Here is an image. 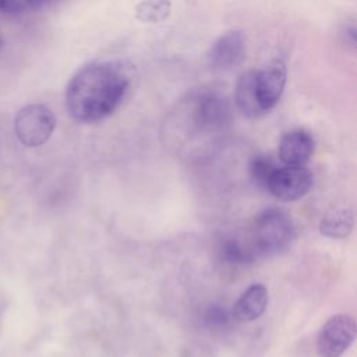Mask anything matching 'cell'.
I'll use <instances>...</instances> for the list:
<instances>
[{
  "label": "cell",
  "mask_w": 357,
  "mask_h": 357,
  "mask_svg": "<svg viewBox=\"0 0 357 357\" xmlns=\"http://www.w3.org/2000/svg\"><path fill=\"white\" fill-rule=\"evenodd\" d=\"M134 66L124 60L82 66L66 88V107L79 123H96L110 116L131 91Z\"/></svg>",
  "instance_id": "1"
},
{
  "label": "cell",
  "mask_w": 357,
  "mask_h": 357,
  "mask_svg": "<svg viewBox=\"0 0 357 357\" xmlns=\"http://www.w3.org/2000/svg\"><path fill=\"white\" fill-rule=\"evenodd\" d=\"M294 236V225L287 213L273 208L265 209L252 220L248 248L254 257L275 255L284 251Z\"/></svg>",
  "instance_id": "2"
},
{
  "label": "cell",
  "mask_w": 357,
  "mask_h": 357,
  "mask_svg": "<svg viewBox=\"0 0 357 357\" xmlns=\"http://www.w3.org/2000/svg\"><path fill=\"white\" fill-rule=\"evenodd\" d=\"M192 126L204 132L225 128L231 120V107L226 96L213 89H199L184 100Z\"/></svg>",
  "instance_id": "3"
},
{
  "label": "cell",
  "mask_w": 357,
  "mask_h": 357,
  "mask_svg": "<svg viewBox=\"0 0 357 357\" xmlns=\"http://www.w3.org/2000/svg\"><path fill=\"white\" fill-rule=\"evenodd\" d=\"M56 128L53 112L40 103H29L18 110L14 119L15 135L29 148L40 146L52 137Z\"/></svg>",
  "instance_id": "4"
},
{
  "label": "cell",
  "mask_w": 357,
  "mask_h": 357,
  "mask_svg": "<svg viewBox=\"0 0 357 357\" xmlns=\"http://www.w3.org/2000/svg\"><path fill=\"white\" fill-rule=\"evenodd\" d=\"M356 337V322L351 315L336 314L321 328L317 337L319 357H340Z\"/></svg>",
  "instance_id": "5"
},
{
  "label": "cell",
  "mask_w": 357,
  "mask_h": 357,
  "mask_svg": "<svg viewBox=\"0 0 357 357\" xmlns=\"http://www.w3.org/2000/svg\"><path fill=\"white\" fill-rule=\"evenodd\" d=\"M312 184V173L304 166H284L276 167L268 181L266 190L278 199L290 202L308 194Z\"/></svg>",
  "instance_id": "6"
},
{
  "label": "cell",
  "mask_w": 357,
  "mask_h": 357,
  "mask_svg": "<svg viewBox=\"0 0 357 357\" xmlns=\"http://www.w3.org/2000/svg\"><path fill=\"white\" fill-rule=\"evenodd\" d=\"M208 64L216 71H229L238 67L245 59V36L233 29L220 35L206 53Z\"/></svg>",
  "instance_id": "7"
},
{
  "label": "cell",
  "mask_w": 357,
  "mask_h": 357,
  "mask_svg": "<svg viewBox=\"0 0 357 357\" xmlns=\"http://www.w3.org/2000/svg\"><path fill=\"white\" fill-rule=\"evenodd\" d=\"M287 70L282 59H275L264 68L257 70V92L261 107L265 113L271 112L280 100L286 86Z\"/></svg>",
  "instance_id": "8"
},
{
  "label": "cell",
  "mask_w": 357,
  "mask_h": 357,
  "mask_svg": "<svg viewBox=\"0 0 357 357\" xmlns=\"http://www.w3.org/2000/svg\"><path fill=\"white\" fill-rule=\"evenodd\" d=\"M314 152V138L305 130H291L279 142V159L284 166H304Z\"/></svg>",
  "instance_id": "9"
},
{
  "label": "cell",
  "mask_w": 357,
  "mask_h": 357,
  "mask_svg": "<svg viewBox=\"0 0 357 357\" xmlns=\"http://www.w3.org/2000/svg\"><path fill=\"white\" fill-rule=\"evenodd\" d=\"M257 70H248L243 73L236 82L234 103L238 112L248 119H258L265 114L261 107L257 92Z\"/></svg>",
  "instance_id": "10"
},
{
  "label": "cell",
  "mask_w": 357,
  "mask_h": 357,
  "mask_svg": "<svg viewBox=\"0 0 357 357\" xmlns=\"http://www.w3.org/2000/svg\"><path fill=\"white\" fill-rule=\"evenodd\" d=\"M268 305V290L264 284H251L233 307V318L240 322H251L259 318Z\"/></svg>",
  "instance_id": "11"
},
{
  "label": "cell",
  "mask_w": 357,
  "mask_h": 357,
  "mask_svg": "<svg viewBox=\"0 0 357 357\" xmlns=\"http://www.w3.org/2000/svg\"><path fill=\"white\" fill-rule=\"evenodd\" d=\"M353 212L349 208H333L325 213L319 223V230L331 238H344L353 229Z\"/></svg>",
  "instance_id": "12"
},
{
  "label": "cell",
  "mask_w": 357,
  "mask_h": 357,
  "mask_svg": "<svg viewBox=\"0 0 357 357\" xmlns=\"http://www.w3.org/2000/svg\"><path fill=\"white\" fill-rule=\"evenodd\" d=\"M172 13L170 0H142L135 8L134 14L139 22L144 24H159L169 18Z\"/></svg>",
  "instance_id": "13"
},
{
  "label": "cell",
  "mask_w": 357,
  "mask_h": 357,
  "mask_svg": "<svg viewBox=\"0 0 357 357\" xmlns=\"http://www.w3.org/2000/svg\"><path fill=\"white\" fill-rule=\"evenodd\" d=\"M219 255L222 261L227 264H247L251 262L255 257L248 248V245H243L237 240H225L219 247Z\"/></svg>",
  "instance_id": "14"
},
{
  "label": "cell",
  "mask_w": 357,
  "mask_h": 357,
  "mask_svg": "<svg viewBox=\"0 0 357 357\" xmlns=\"http://www.w3.org/2000/svg\"><path fill=\"white\" fill-rule=\"evenodd\" d=\"M276 167L278 166L269 156L255 155L250 160V176L258 187L266 188L268 181H269L271 176L273 174V172L276 170Z\"/></svg>",
  "instance_id": "15"
},
{
  "label": "cell",
  "mask_w": 357,
  "mask_h": 357,
  "mask_svg": "<svg viewBox=\"0 0 357 357\" xmlns=\"http://www.w3.org/2000/svg\"><path fill=\"white\" fill-rule=\"evenodd\" d=\"M47 0H0V11L6 14H21L35 10Z\"/></svg>",
  "instance_id": "16"
},
{
  "label": "cell",
  "mask_w": 357,
  "mask_h": 357,
  "mask_svg": "<svg viewBox=\"0 0 357 357\" xmlns=\"http://www.w3.org/2000/svg\"><path fill=\"white\" fill-rule=\"evenodd\" d=\"M229 314L219 305H212L205 314V319L209 326H225L229 322Z\"/></svg>",
  "instance_id": "17"
},
{
  "label": "cell",
  "mask_w": 357,
  "mask_h": 357,
  "mask_svg": "<svg viewBox=\"0 0 357 357\" xmlns=\"http://www.w3.org/2000/svg\"><path fill=\"white\" fill-rule=\"evenodd\" d=\"M342 35H343V38H344V40H346L347 43H350L351 46H356L357 32H356V26H354L353 24L344 26V29L342 31Z\"/></svg>",
  "instance_id": "18"
}]
</instances>
